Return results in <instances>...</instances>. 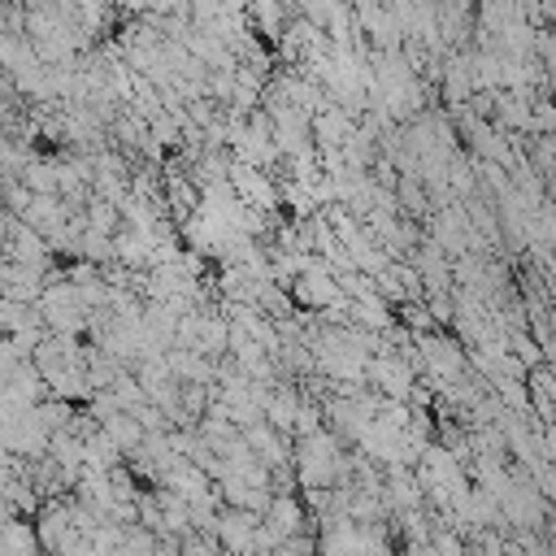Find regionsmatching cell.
<instances>
[{"instance_id": "1", "label": "cell", "mask_w": 556, "mask_h": 556, "mask_svg": "<svg viewBox=\"0 0 556 556\" xmlns=\"http://www.w3.org/2000/svg\"><path fill=\"white\" fill-rule=\"evenodd\" d=\"M291 300H295V308H313V313H321V308H330V304H339V300H348L343 295V287H339V278L321 265V261H313L308 269H300L295 278H291Z\"/></svg>"}, {"instance_id": "2", "label": "cell", "mask_w": 556, "mask_h": 556, "mask_svg": "<svg viewBox=\"0 0 556 556\" xmlns=\"http://www.w3.org/2000/svg\"><path fill=\"white\" fill-rule=\"evenodd\" d=\"M256 526H261V513L222 504L217 508V543H222V552H256Z\"/></svg>"}, {"instance_id": "3", "label": "cell", "mask_w": 556, "mask_h": 556, "mask_svg": "<svg viewBox=\"0 0 556 556\" xmlns=\"http://www.w3.org/2000/svg\"><path fill=\"white\" fill-rule=\"evenodd\" d=\"M243 439H248V447H252V456L265 465V469H278V465H291V434L287 430H278V426H269L265 417H256L252 426H243Z\"/></svg>"}, {"instance_id": "4", "label": "cell", "mask_w": 556, "mask_h": 556, "mask_svg": "<svg viewBox=\"0 0 556 556\" xmlns=\"http://www.w3.org/2000/svg\"><path fill=\"white\" fill-rule=\"evenodd\" d=\"M100 430H104V434H109V439H113V443H117L126 456H130V452L143 443V434H148V430H143V421H139L130 408H113V413H100Z\"/></svg>"}, {"instance_id": "5", "label": "cell", "mask_w": 556, "mask_h": 556, "mask_svg": "<svg viewBox=\"0 0 556 556\" xmlns=\"http://www.w3.org/2000/svg\"><path fill=\"white\" fill-rule=\"evenodd\" d=\"M395 321H400L408 334H426V330H434V317H430V308H426L421 295H417V300H400V304H395Z\"/></svg>"}]
</instances>
